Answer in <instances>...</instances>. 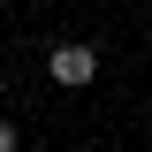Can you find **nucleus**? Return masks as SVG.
<instances>
[{
  "label": "nucleus",
  "mask_w": 152,
  "mask_h": 152,
  "mask_svg": "<svg viewBox=\"0 0 152 152\" xmlns=\"http://www.w3.org/2000/svg\"><path fill=\"white\" fill-rule=\"evenodd\" d=\"M0 152H23V137H15V122H0Z\"/></svg>",
  "instance_id": "f03ea898"
},
{
  "label": "nucleus",
  "mask_w": 152,
  "mask_h": 152,
  "mask_svg": "<svg viewBox=\"0 0 152 152\" xmlns=\"http://www.w3.org/2000/svg\"><path fill=\"white\" fill-rule=\"evenodd\" d=\"M46 69H53V84H91V76H99V53L84 46V38H61L53 53H46Z\"/></svg>",
  "instance_id": "f257e3e1"
}]
</instances>
